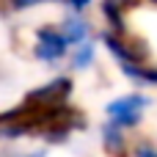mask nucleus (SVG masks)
Returning <instances> with one entry per match:
<instances>
[{"label": "nucleus", "mask_w": 157, "mask_h": 157, "mask_svg": "<svg viewBox=\"0 0 157 157\" xmlns=\"http://www.w3.org/2000/svg\"><path fill=\"white\" fill-rule=\"evenodd\" d=\"M144 3H149V6H157V0H144Z\"/></svg>", "instance_id": "9d476101"}, {"label": "nucleus", "mask_w": 157, "mask_h": 157, "mask_svg": "<svg viewBox=\"0 0 157 157\" xmlns=\"http://www.w3.org/2000/svg\"><path fill=\"white\" fill-rule=\"evenodd\" d=\"M47 3H61V0H0V6L11 14H25V11H33L39 6H47Z\"/></svg>", "instance_id": "423d86ee"}, {"label": "nucleus", "mask_w": 157, "mask_h": 157, "mask_svg": "<svg viewBox=\"0 0 157 157\" xmlns=\"http://www.w3.org/2000/svg\"><path fill=\"white\" fill-rule=\"evenodd\" d=\"M99 146L108 157H130V152H132V141H130L127 130H121L105 119L99 124Z\"/></svg>", "instance_id": "20e7f679"}, {"label": "nucleus", "mask_w": 157, "mask_h": 157, "mask_svg": "<svg viewBox=\"0 0 157 157\" xmlns=\"http://www.w3.org/2000/svg\"><path fill=\"white\" fill-rule=\"evenodd\" d=\"M130 157H157V144L155 141H132Z\"/></svg>", "instance_id": "0eeeda50"}, {"label": "nucleus", "mask_w": 157, "mask_h": 157, "mask_svg": "<svg viewBox=\"0 0 157 157\" xmlns=\"http://www.w3.org/2000/svg\"><path fill=\"white\" fill-rule=\"evenodd\" d=\"M72 94H75V77H72V72H58L50 80L28 88L19 102L30 113H41V110H52V108L69 105L72 102Z\"/></svg>", "instance_id": "f03ea898"}, {"label": "nucleus", "mask_w": 157, "mask_h": 157, "mask_svg": "<svg viewBox=\"0 0 157 157\" xmlns=\"http://www.w3.org/2000/svg\"><path fill=\"white\" fill-rule=\"evenodd\" d=\"M61 6H66V11H88L94 6V0H61Z\"/></svg>", "instance_id": "6e6552de"}, {"label": "nucleus", "mask_w": 157, "mask_h": 157, "mask_svg": "<svg viewBox=\"0 0 157 157\" xmlns=\"http://www.w3.org/2000/svg\"><path fill=\"white\" fill-rule=\"evenodd\" d=\"M99 50H102L99 36H94V39H88V41L72 47V52H69V58H66V72L77 75V72H88V69H94Z\"/></svg>", "instance_id": "39448f33"}, {"label": "nucleus", "mask_w": 157, "mask_h": 157, "mask_svg": "<svg viewBox=\"0 0 157 157\" xmlns=\"http://www.w3.org/2000/svg\"><path fill=\"white\" fill-rule=\"evenodd\" d=\"M149 108H152V97L146 94V88H132L127 94H116L113 99H108L102 113H105V121L132 132L144 124Z\"/></svg>", "instance_id": "f257e3e1"}, {"label": "nucleus", "mask_w": 157, "mask_h": 157, "mask_svg": "<svg viewBox=\"0 0 157 157\" xmlns=\"http://www.w3.org/2000/svg\"><path fill=\"white\" fill-rule=\"evenodd\" d=\"M19 157H50V146H39V149H30V152H19Z\"/></svg>", "instance_id": "1a4fd4ad"}, {"label": "nucleus", "mask_w": 157, "mask_h": 157, "mask_svg": "<svg viewBox=\"0 0 157 157\" xmlns=\"http://www.w3.org/2000/svg\"><path fill=\"white\" fill-rule=\"evenodd\" d=\"M69 52H72V44H69V39H66V33L61 30L58 22H44V25H39V28L33 30L30 55H33L41 66L55 69V66L66 63Z\"/></svg>", "instance_id": "7ed1b4c3"}]
</instances>
